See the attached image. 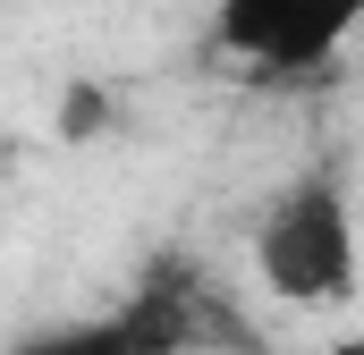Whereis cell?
<instances>
[{
  "label": "cell",
  "instance_id": "obj_3",
  "mask_svg": "<svg viewBox=\"0 0 364 355\" xmlns=\"http://www.w3.org/2000/svg\"><path fill=\"white\" fill-rule=\"evenodd\" d=\"M17 355H161L144 339L136 313H102V322H60V330H34Z\"/></svg>",
  "mask_w": 364,
  "mask_h": 355
},
{
  "label": "cell",
  "instance_id": "obj_2",
  "mask_svg": "<svg viewBox=\"0 0 364 355\" xmlns=\"http://www.w3.org/2000/svg\"><path fill=\"white\" fill-rule=\"evenodd\" d=\"M364 26V0H212V34L229 60L263 77H314Z\"/></svg>",
  "mask_w": 364,
  "mask_h": 355
},
{
  "label": "cell",
  "instance_id": "obj_1",
  "mask_svg": "<svg viewBox=\"0 0 364 355\" xmlns=\"http://www.w3.org/2000/svg\"><path fill=\"white\" fill-rule=\"evenodd\" d=\"M255 271L279 305H348L356 296V203L339 170H305L272 212L255 220Z\"/></svg>",
  "mask_w": 364,
  "mask_h": 355
},
{
  "label": "cell",
  "instance_id": "obj_4",
  "mask_svg": "<svg viewBox=\"0 0 364 355\" xmlns=\"http://www.w3.org/2000/svg\"><path fill=\"white\" fill-rule=\"evenodd\" d=\"M60 127H68V136H93V127H102V93H93V85L60 93Z\"/></svg>",
  "mask_w": 364,
  "mask_h": 355
}]
</instances>
